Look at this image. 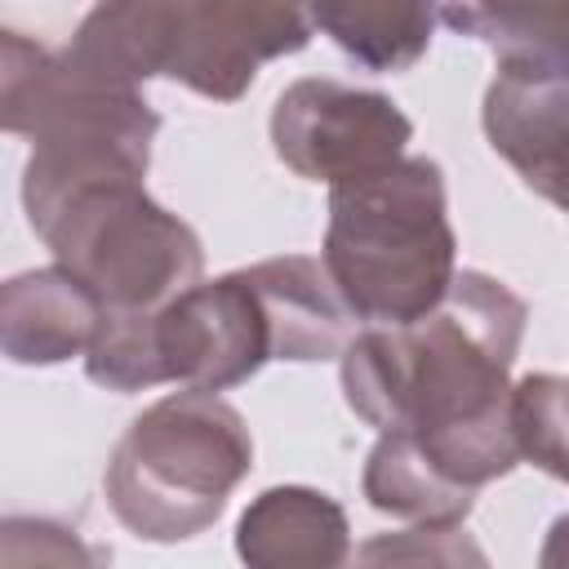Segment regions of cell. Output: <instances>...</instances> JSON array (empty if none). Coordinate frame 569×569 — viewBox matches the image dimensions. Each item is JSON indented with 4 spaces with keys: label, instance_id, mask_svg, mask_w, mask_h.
Wrapping results in <instances>:
<instances>
[{
    "label": "cell",
    "instance_id": "obj_13",
    "mask_svg": "<svg viewBox=\"0 0 569 569\" xmlns=\"http://www.w3.org/2000/svg\"><path fill=\"white\" fill-rule=\"evenodd\" d=\"M360 489L373 511L409 520L413 529H458L476 507V493L449 485L427 462V453L400 431H387L373 440Z\"/></svg>",
    "mask_w": 569,
    "mask_h": 569
},
{
    "label": "cell",
    "instance_id": "obj_19",
    "mask_svg": "<svg viewBox=\"0 0 569 569\" xmlns=\"http://www.w3.org/2000/svg\"><path fill=\"white\" fill-rule=\"evenodd\" d=\"M538 569H569V511L551 520L542 551H538Z\"/></svg>",
    "mask_w": 569,
    "mask_h": 569
},
{
    "label": "cell",
    "instance_id": "obj_10",
    "mask_svg": "<svg viewBox=\"0 0 569 569\" xmlns=\"http://www.w3.org/2000/svg\"><path fill=\"white\" fill-rule=\"evenodd\" d=\"M236 556L244 569H351L356 547L338 498L311 485H276L244 507Z\"/></svg>",
    "mask_w": 569,
    "mask_h": 569
},
{
    "label": "cell",
    "instance_id": "obj_18",
    "mask_svg": "<svg viewBox=\"0 0 569 569\" xmlns=\"http://www.w3.org/2000/svg\"><path fill=\"white\" fill-rule=\"evenodd\" d=\"M0 569H107V551L49 516H4Z\"/></svg>",
    "mask_w": 569,
    "mask_h": 569
},
{
    "label": "cell",
    "instance_id": "obj_3",
    "mask_svg": "<svg viewBox=\"0 0 569 569\" xmlns=\"http://www.w3.org/2000/svg\"><path fill=\"white\" fill-rule=\"evenodd\" d=\"M320 262L365 329L431 316L458 276V236L440 164L405 156L378 173L329 187Z\"/></svg>",
    "mask_w": 569,
    "mask_h": 569
},
{
    "label": "cell",
    "instance_id": "obj_1",
    "mask_svg": "<svg viewBox=\"0 0 569 569\" xmlns=\"http://www.w3.org/2000/svg\"><path fill=\"white\" fill-rule=\"evenodd\" d=\"M525 320V298L498 276L458 271L431 316L351 338L342 351V396L378 436H409L449 485L480 493L520 462L511 365Z\"/></svg>",
    "mask_w": 569,
    "mask_h": 569
},
{
    "label": "cell",
    "instance_id": "obj_2",
    "mask_svg": "<svg viewBox=\"0 0 569 569\" xmlns=\"http://www.w3.org/2000/svg\"><path fill=\"white\" fill-rule=\"evenodd\" d=\"M129 164H58L27 156L22 209L53 262L98 293L107 311H160L200 284V236L156 204Z\"/></svg>",
    "mask_w": 569,
    "mask_h": 569
},
{
    "label": "cell",
    "instance_id": "obj_9",
    "mask_svg": "<svg viewBox=\"0 0 569 569\" xmlns=\"http://www.w3.org/2000/svg\"><path fill=\"white\" fill-rule=\"evenodd\" d=\"M485 138L520 182L569 213V76L498 71L485 89Z\"/></svg>",
    "mask_w": 569,
    "mask_h": 569
},
{
    "label": "cell",
    "instance_id": "obj_11",
    "mask_svg": "<svg viewBox=\"0 0 569 569\" xmlns=\"http://www.w3.org/2000/svg\"><path fill=\"white\" fill-rule=\"evenodd\" d=\"M107 307L67 267L9 276L0 289V347L13 365H62L89 356Z\"/></svg>",
    "mask_w": 569,
    "mask_h": 569
},
{
    "label": "cell",
    "instance_id": "obj_6",
    "mask_svg": "<svg viewBox=\"0 0 569 569\" xmlns=\"http://www.w3.org/2000/svg\"><path fill=\"white\" fill-rule=\"evenodd\" d=\"M276 360L267 311L240 271L200 280L160 311H107L84 373L107 391H227Z\"/></svg>",
    "mask_w": 569,
    "mask_h": 569
},
{
    "label": "cell",
    "instance_id": "obj_4",
    "mask_svg": "<svg viewBox=\"0 0 569 569\" xmlns=\"http://www.w3.org/2000/svg\"><path fill=\"white\" fill-rule=\"evenodd\" d=\"M311 13L249 0H111L93 4L67 53L120 84L178 80L200 98L236 102L258 67L307 49Z\"/></svg>",
    "mask_w": 569,
    "mask_h": 569
},
{
    "label": "cell",
    "instance_id": "obj_14",
    "mask_svg": "<svg viewBox=\"0 0 569 569\" xmlns=\"http://www.w3.org/2000/svg\"><path fill=\"white\" fill-rule=\"evenodd\" d=\"M445 27L498 53V71L569 76V4H445Z\"/></svg>",
    "mask_w": 569,
    "mask_h": 569
},
{
    "label": "cell",
    "instance_id": "obj_5",
    "mask_svg": "<svg viewBox=\"0 0 569 569\" xmlns=\"http://www.w3.org/2000/svg\"><path fill=\"white\" fill-rule=\"evenodd\" d=\"M253 467V436L218 391H169L116 440L102 489L116 520L142 542L204 533Z\"/></svg>",
    "mask_w": 569,
    "mask_h": 569
},
{
    "label": "cell",
    "instance_id": "obj_12",
    "mask_svg": "<svg viewBox=\"0 0 569 569\" xmlns=\"http://www.w3.org/2000/svg\"><path fill=\"white\" fill-rule=\"evenodd\" d=\"M267 325L276 360H333L356 338V316L329 280L325 262L311 253H284L244 267Z\"/></svg>",
    "mask_w": 569,
    "mask_h": 569
},
{
    "label": "cell",
    "instance_id": "obj_7",
    "mask_svg": "<svg viewBox=\"0 0 569 569\" xmlns=\"http://www.w3.org/2000/svg\"><path fill=\"white\" fill-rule=\"evenodd\" d=\"M0 116L4 133L27 138L49 160H124L151 164L160 116L142 89L80 67L67 49L31 44L18 31L0 40Z\"/></svg>",
    "mask_w": 569,
    "mask_h": 569
},
{
    "label": "cell",
    "instance_id": "obj_8",
    "mask_svg": "<svg viewBox=\"0 0 569 569\" xmlns=\"http://www.w3.org/2000/svg\"><path fill=\"white\" fill-rule=\"evenodd\" d=\"M409 116L378 89L307 76L271 107V147L307 182H351L405 160Z\"/></svg>",
    "mask_w": 569,
    "mask_h": 569
},
{
    "label": "cell",
    "instance_id": "obj_15",
    "mask_svg": "<svg viewBox=\"0 0 569 569\" xmlns=\"http://www.w3.org/2000/svg\"><path fill=\"white\" fill-rule=\"evenodd\" d=\"M307 13L311 27H320L369 71L413 67L431 44V27L440 22L431 4H311Z\"/></svg>",
    "mask_w": 569,
    "mask_h": 569
},
{
    "label": "cell",
    "instance_id": "obj_17",
    "mask_svg": "<svg viewBox=\"0 0 569 569\" xmlns=\"http://www.w3.org/2000/svg\"><path fill=\"white\" fill-rule=\"evenodd\" d=\"M351 569H493L471 533L458 529H400L369 538Z\"/></svg>",
    "mask_w": 569,
    "mask_h": 569
},
{
    "label": "cell",
    "instance_id": "obj_16",
    "mask_svg": "<svg viewBox=\"0 0 569 569\" xmlns=\"http://www.w3.org/2000/svg\"><path fill=\"white\" fill-rule=\"evenodd\" d=\"M511 436L520 462L569 485V378L525 373L511 382Z\"/></svg>",
    "mask_w": 569,
    "mask_h": 569
}]
</instances>
